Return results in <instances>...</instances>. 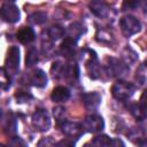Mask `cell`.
<instances>
[{"instance_id":"obj_29","label":"cell","mask_w":147,"mask_h":147,"mask_svg":"<svg viewBox=\"0 0 147 147\" xmlns=\"http://www.w3.org/2000/svg\"><path fill=\"white\" fill-rule=\"evenodd\" d=\"M53 114H54V117L56 118V121H57V122H60V121H64L63 118H64L65 109H64L63 107H61V106L55 107V108L53 109Z\"/></svg>"},{"instance_id":"obj_17","label":"cell","mask_w":147,"mask_h":147,"mask_svg":"<svg viewBox=\"0 0 147 147\" xmlns=\"http://www.w3.org/2000/svg\"><path fill=\"white\" fill-rule=\"evenodd\" d=\"M129 109H130V113H131V114L137 118V121H139V122L147 117V110H145V109L140 106V103H131L130 107H129Z\"/></svg>"},{"instance_id":"obj_34","label":"cell","mask_w":147,"mask_h":147,"mask_svg":"<svg viewBox=\"0 0 147 147\" xmlns=\"http://www.w3.org/2000/svg\"><path fill=\"white\" fill-rule=\"evenodd\" d=\"M139 5V2H137V1H126V2H124L123 3V10H125L126 9V7L127 8H130V9H134L137 6Z\"/></svg>"},{"instance_id":"obj_9","label":"cell","mask_w":147,"mask_h":147,"mask_svg":"<svg viewBox=\"0 0 147 147\" xmlns=\"http://www.w3.org/2000/svg\"><path fill=\"white\" fill-rule=\"evenodd\" d=\"M60 127H61V131L63 134H65L67 137H70V138H76V139H78L84 132L82 124H79L77 122H71V121H63L61 123Z\"/></svg>"},{"instance_id":"obj_35","label":"cell","mask_w":147,"mask_h":147,"mask_svg":"<svg viewBox=\"0 0 147 147\" xmlns=\"http://www.w3.org/2000/svg\"><path fill=\"white\" fill-rule=\"evenodd\" d=\"M139 147H147V138H144L139 141Z\"/></svg>"},{"instance_id":"obj_18","label":"cell","mask_w":147,"mask_h":147,"mask_svg":"<svg viewBox=\"0 0 147 147\" xmlns=\"http://www.w3.org/2000/svg\"><path fill=\"white\" fill-rule=\"evenodd\" d=\"M47 34H48L51 40L56 41V40H59L60 38H62L65 34V30L60 25H53L47 30Z\"/></svg>"},{"instance_id":"obj_20","label":"cell","mask_w":147,"mask_h":147,"mask_svg":"<svg viewBox=\"0 0 147 147\" xmlns=\"http://www.w3.org/2000/svg\"><path fill=\"white\" fill-rule=\"evenodd\" d=\"M3 131L9 136H14L16 133V119L11 116H8V118L3 117Z\"/></svg>"},{"instance_id":"obj_2","label":"cell","mask_w":147,"mask_h":147,"mask_svg":"<svg viewBox=\"0 0 147 147\" xmlns=\"http://www.w3.org/2000/svg\"><path fill=\"white\" fill-rule=\"evenodd\" d=\"M129 69H130L129 65L119 59H115V57L106 59V70L111 77L123 78L129 72Z\"/></svg>"},{"instance_id":"obj_27","label":"cell","mask_w":147,"mask_h":147,"mask_svg":"<svg viewBox=\"0 0 147 147\" xmlns=\"http://www.w3.org/2000/svg\"><path fill=\"white\" fill-rule=\"evenodd\" d=\"M6 147H26V144L22 138L13 136L8 139V142H7Z\"/></svg>"},{"instance_id":"obj_24","label":"cell","mask_w":147,"mask_h":147,"mask_svg":"<svg viewBox=\"0 0 147 147\" xmlns=\"http://www.w3.org/2000/svg\"><path fill=\"white\" fill-rule=\"evenodd\" d=\"M136 79L140 85H145L147 84V65L144 63L141 64L136 72Z\"/></svg>"},{"instance_id":"obj_15","label":"cell","mask_w":147,"mask_h":147,"mask_svg":"<svg viewBox=\"0 0 147 147\" xmlns=\"http://www.w3.org/2000/svg\"><path fill=\"white\" fill-rule=\"evenodd\" d=\"M63 78L71 82L72 84L78 82V78H79V69H78V65L76 63H68L65 64V68H64V74H63Z\"/></svg>"},{"instance_id":"obj_7","label":"cell","mask_w":147,"mask_h":147,"mask_svg":"<svg viewBox=\"0 0 147 147\" xmlns=\"http://www.w3.org/2000/svg\"><path fill=\"white\" fill-rule=\"evenodd\" d=\"M1 17L8 23H16L20 21L21 14L18 7L14 2L6 1L1 6Z\"/></svg>"},{"instance_id":"obj_6","label":"cell","mask_w":147,"mask_h":147,"mask_svg":"<svg viewBox=\"0 0 147 147\" xmlns=\"http://www.w3.org/2000/svg\"><path fill=\"white\" fill-rule=\"evenodd\" d=\"M82 126H83L84 131H87V132H91V133H98V132L103 130L105 122H103V118L100 115L91 114V115L86 116L83 119Z\"/></svg>"},{"instance_id":"obj_16","label":"cell","mask_w":147,"mask_h":147,"mask_svg":"<svg viewBox=\"0 0 147 147\" xmlns=\"http://www.w3.org/2000/svg\"><path fill=\"white\" fill-rule=\"evenodd\" d=\"M70 98V91L65 86H56L51 94V99L54 102H64Z\"/></svg>"},{"instance_id":"obj_23","label":"cell","mask_w":147,"mask_h":147,"mask_svg":"<svg viewBox=\"0 0 147 147\" xmlns=\"http://www.w3.org/2000/svg\"><path fill=\"white\" fill-rule=\"evenodd\" d=\"M28 21L31 24L39 25V24H42V23H45L47 21V15H46V13H42V11H36V13L31 14L28 17Z\"/></svg>"},{"instance_id":"obj_22","label":"cell","mask_w":147,"mask_h":147,"mask_svg":"<svg viewBox=\"0 0 147 147\" xmlns=\"http://www.w3.org/2000/svg\"><path fill=\"white\" fill-rule=\"evenodd\" d=\"M111 139L106 136V134H101V136H96L92 141H91V147H108L110 144Z\"/></svg>"},{"instance_id":"obj_32","label":"cell","mask_w":147,"mask_h":147,"mask_svg":"<svg viewBox=\"0 0 147 147\" xmlns=\"http://www.w3.org/2000/svg\"><path fill=\"white\" fill-rule=\"evenodd\" d=\"M140 106L145 109V110H147V90H145L144 92H142V94H141V96H140Z\"/></svg>"},{"instance_id":"obj_12","label":"cell","mask_w":147,"mask_h":147,"mask_svg":"<svg viewBox=\"0 0 147 147\" xmlns=\"http://www.w3.org/2000/svg\"><path fill=\"white\" fill-rule=\"evenodd\" d=\"M90 7V10L98 17L100 18H105L109 15V11H110V8L102 1H92L90 2L88 5Z\"/></svg>"},{"instance_id":"obj_13","label":"cell","mask_w":147,"mask_h":147,"mask_svg":"<svg viewBox=\"0 0 147 147\" xmlns=\"http://www.w3.org/2000/svg\"><path fill=\"white\" fill-rule=\"evenodd\" d=\"M29 83L36 87H45L47 85V76L42 70L37 69L29 76Z\"/></svg>"},{"instance_id":"obj_4","label":"cell","mask_w":147,"mask_h":147,"mask_svg":"<svg viewBox=\"0 0 147 147\" xmlns=\"http://www.w3.org/2000/svg\"><path fill=\"white\" fill-rule=\"evenodd\" d=\"M119 26H121L122 33L125 37H131V36L138 33L141 29V24L138 21V18H136L134 16H131V15L123 16L119 20Z\"/></svg>"},{"instance_id":"obj_31","label":"cell","mask_w":147,"mask_h":147,"mask_svg":"<svg viewBox=\"0 0 147 147\" xmlns=\"http://www.w3.org/2000/svg\"><path fill=\"white\" fill-rule=\"evenodd\" d=\"M55 147H75V142L69 139H62L59 142H56Z\"/></svg>"},{"instance_id":"obj_37","label":"cell","mask_w":147,"mask_h":147,"mask_svg":"<svg viewBox=\"0 0 147 147\" xmlns=\"http://www.w3.org/2000/svg\"><path fill=\"white\" fill-rule=\"evenodd\" d=\"M145 64H146V65H147V60H146V62H145Z\"/></svg>"},{"instance_id":"obj_28","label":"cell","mask_w":147,"mask_h":147,"mask_svg":"<svg viewBox=\"0 0 147 147\" xmlns=\"http://www.w3.org/2000/svg\"><path fill=\"white\" fill-rule=\"evenodd\" d=\"M55 146H56V142L54 141V139L52 137L40 139L37 145V147H55Z\"/></svg>"},{"instance_id":"obj_21","label":"cell","mask_w":147,"mask_h":147,"mask_svg":"<svg viewBox=\"0 0 147 147\" xmlns=\"http://www.w3.org/2000/svg\"><path fill=\"white\" fill-rule=\"evenodd\" d=\"M38 60H39V54H38L37 48H34V47L29 48V51L26 52V57H25V64H26V67L34 65L38 62Z\"/></svg>"},{"instance_id":"obj_10","label":"cell","mask_w":147,"mask_h":147,"mask_svg":"<svg viewBox=\"0 0 147 147\" xmlns=\"http://www.w3.org/2000/svg\"><path fill=\"white\" fill-rule=\"evenodd\" d=\"M82 100L87 110H95L101 103V95L98 92H88L82 95Z\"/></svg>"},{"instance_id":"obj_33","label":"cell","mask_w":147,"mask_h":147,"mask_svg":"<svg viewBox=\"0 0 147 147\" xmlns=\"http://www.w3.org/2000/svg\"><path fill=\"white\" fill-rule=\"evenodd\" d=\"M108 147H125V145L121 139L116 138V139H111V141H110Z\"/></svg>"},{"instance_id":"obj_25","label":"cell","mask_w":147,"mask_h":147,"mask_svg":"<svg viewBox=\"0 0 147 147\" xmlns=\"http://www.w3.org/2000/svg\"><path fill=\"white\" fill-rule=\"evenodd\" d=\"M32 98H33L32 94L25 90H17L15 93V99L17 100V102H28Z\"/></svg>"},{"instance_id":"obj_19","label":"cell","mask_w":147,"mask_h":147,"mask_svg":"<svg viewBox=\"0 0 147 147\" xmlns=\"http://www.w3.org/2000/svg\"><path fill=\"white\" fill-rule=\"evenodd\" d=\"M67 33H68V37L69 38H72L75 40H77L82 36V33H83V26L79 23L75 22V23H72V24L69 25Z\"/></svg>"},{"instance_id":"obj_11","label":"cell","mask_w":147,"mask_h":147,"mask_svg":"<svg viewBox=\"0 0 147 147\" xmlns=\"http://www.w3.org/2000/svg\"><path fill=\"white\" fill-rule=\"evenodd\" d=\"M76 48H77V40L69 37H65L60 46L61 54L67 59H74V56L76 55Z\"/></svg>"},{"instance_id":"obj_1","label":"cell","mask_w":147,"mask_h":147,"mask_svg":"<svg viewBox=\"0 0 147 147\" xmlns=\"http://www.w3.org/2000/svg\"><path fill=\"white\" fill-rule=\"evenodd\" d=\"M82 55L83 56H80V59L85 62L88 76L92 79L99 78L100 75H101V69H100V64H99L95 52H93L91 49H84L82 52Z\"/></svg>"},{"instance_id":"obj_26","label":"cell","mask_w":147,"mask_h":147,"mask_svg":"<svg viewBox=\"0 0 147 147\" xmlns=\"http://www.w3.org/2000/svg\"><path fill=\"white\" fill-rule=\"evenodd\" d=\"M1 88L3 91L8 90L10 87V77H9V74L7 72V70L5 68H1Z\"/></svg>"},{"instance_id":"obj_14","label":"cell","mask_w":147,"mask_h":147,"mask_svg":"<svg viewBox=\"0 0 147 147\" xmlns=\"http://www.w3.org/2000/svg\"><path fill=\"white\" fill-rule=\"evenodd\" d=\"M16 37H17V39H18L20 42L26 45V44H30V42H32L34 40L36 33H34V31H33L32 28H30V26H23V28H21L17 31Z\"/></svg>"},{"instance_id":"obj_8","label":"cell","mask_w":147,"mask_h":147,"mask_svg":"<svg viewBox=\"0 0 147 147\" xmlns=\"http://www.w3.org/2000/svg\"><path fill=\"white\" fill-rule=\"evenodd\" d=\"M20 67V48L16 46L9 47L6 56V62H5V69L9 74V71L16 72Z\"/></svg>"},{"instance_id":"obj_30","label":"cell","mask_w":147,"mask_h":147,"mask_svg":"<svg viewBox=\"0 0 147 147\" xmlns=\"http://www.w3.org/2000/svg\"><path fill=\"white\" fill-rule=\"evenodd\" d=\"M100 36H101V38L98 39L99 41H101V42H110V40H111V36H110L109 33L99 30L98 33H96V37H100Z\"/></svg>"},{"instance_id":"obj_5","label":"cell","mask_w":147,"mask_h":147,"mask_svg":"<svg viewBox=\"0 0 147 147\" xmlns=\"http://www.w3.org/2000/svg\"><path fill=\"white\" fill-rule=\"evenodd\" d=\"M31 123L32 126L40 132H45L47 130H49L51 127V118L49 115L46 110L44 109H38L33 113L32 118H31Z\"/></svg>"},{"instance_id":"obj_36","label":"cell","mask_w":147,"mask_h":147,"mask_svg":"<svg viewBox=\"0 0 147 147\" xmlns=\"http://www.w3.org/2000/svg\"><path fill=\"white\" fill-rule=\"evenodd\" d=\"M84 147H90V146H88V145H85V146H84Z\"/></svg>"},{"instance_id":"obj_3","label":"cell","mask_w":147,"mask_h":147,"mask_svg":"<svg viewBox=\"0 0 147 147\" xmlns=\"http://www.w3.org/2000/svg\"><path fill=\"white\" fill-rule=\"evenodd\" d=\"M134 91H136V86L133 84L124 82V80L116 82L111 87L113 96L119 101H125L129 98H131L132 94L134 93Z\"/></svg>"}]
</instances>
